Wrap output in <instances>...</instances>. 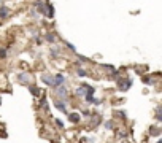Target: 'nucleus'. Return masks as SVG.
Wrapping results in <instances>:
<instances>
[{"mask_svg": "<svg viewBox=\"0 0 162 143\" xmlns=\"http://www.w3.org/2000/svg\"><path fill=\"white\" fill-rule=\"evenodd\" d=\"M76 95H78V97H84V95H86V89H84L83 84H81L79 88L76 89Z\"/></svg>", "mask_w": 162, "mask_h": 143, "instance_id": "4468645a", "label": "nucleus"}, {"mask_svg": "<svg viewBox=\"0 0 162 143\" xmlns=\"http://www.w3.org/2000/svg\"><path fill=\"white\" fill-rule=\"evenodd\" d=\"M64 45H65V46H67V48H69V49H70V51H73V53H75V54H76V49H75V46H73V45H72V43H69V41H64Z\"/></svg>", "mask_w": 162, "mask_h": 143, "instance_id": "dca6fc26", "label": "nucleus"}, {"mask_svg": "<svg viewBox=\"0 0 162 143\" xmlns=\"http://www.w3.org/2000/svg\"><path fill=\"white\" fill-rule=\"evenodd\" d=\"M76 73H78V76H86V70H84V68H81V67H78Z\"/></svg>", "mask_w": 162, "mask_h": 143, "instance_id": "f3484780", "label": "nucleus"}, {"mask_svg": "<svg viewBox=\"0 0 162 143\" xmlns=\"http://www.w3.org/2000/svg\"><path fill=\"white\" fill-rule=\"evenodd\" d=\"M105 129H106V131L113 129V121H106V122H105Z\"/></svg>", "mask_w": 162, "mask_h": 143, "instance_id": "6ab92c4d", "label": "nucleus"}, {"mask_svg": "<svg viewBox=\"0 0 162 143\" xmlns=\"http://www.w3.org/2000/svg\"><path fill=\"white\" fill-rule=\"evenodd\" d=\"M103 67H105V68H106L108 72H116V68H115L113 65H103Z\"/></svg>", "mask_w": 162, "mask_h": 143, "instance_id": "412c9836", "label": "nucleus"}, {"mask_svg": "<svg viewBox=\"0 0 162 143\" xmlns=\"http://www.w3.org/2000/svg\"><path fill=\"white\" fill-rule=\"evenodd\" d=\"M54 105H56V108H57L61 113H69V108H67V102H65V100L57 99L56 102H54Z\"/></svg>", "mask_w": 162, "mask_h": 143, "instance_id": "7ed1b4c3", "label": "nucleus"}, {"mask_svg": "<svg viewBox=\"0 0 162 143\" xmlns=\"http://www.w3.org/2000/svg\"><path fill=\"white\" fill-rule=\"evenodd\" d=\"M83 114H84V116L88 118V116H91V111H88V110H84V111H83Z\"/></svg>", "mask_w": 162, "mask_h": 143, "instance_id": "b1692460", "label": "nucleus"}, {"mask_svg": "<svg viewBox=\"0 0 162 143\" xmlns=\"http://www.w3.org/2000/svg\"><path fill=\"white\" fill-rule=\"evenodd\" d=\"M143 83H145V84H154L153 78H148V76H145V78H143Z\"/></svg>", "mask_w": 162, "mask_h": 143, "instance_id": "a211bd4d", "label": "nucleus"}, {"mask_svg": "<svg viewBox=\"0 0 162 143\" xmlns=\"http://www.w3.org/2000/svg\"><path fill=\"white\" fill-rule=\"evenodd\" d=\"M42 80H43V83H45V84H48L49 88H52V81H54V80H52V75H49V73H45V75L42 76Z\"/></svg>", "mask_w": 162, "mask_h": 143, "instance_id": "6e6552de", "label": "nucleus"}, {"mask_svg": "<svg viewBox=\"0 0 162 143\" xmlns=\"http://www.w3.org/2000/svg\"><path fill=\"white\" fill-rule=\"evenodd\" d=\"M35 5V11H40L43 14V16H46V2H42V0H37V2L34 3Z\"/></svg>", "mask_w": 162, "mask_h": 143, "instance_id": "39448f33", "label": "nucleus"}, {"mask_svg": "<svg viewBox=\"0 0 162 143\" xmlns=\"http://www.w3.org/2000/svg\"><path fill=\"white\" fill-rule=\"evenodd\" d=\"M8 16H10V8L7 5H0V18L7 19Z\"/></svg>", "mask_w": 162, "mask_h": 143, "instance_id": "423d86ee", "label": "nucleus"}, {"mask_svg": "<svg viewBox=\"0 0 162 143\" xmlns=\"http://www.w3.org/2000/svg\"><path fill=\"white\" fill-rule=\"evenodd\" d=\"M52 88H57V86H64L65 84V76L62 73H57V75H54L52 76Z\"/></svg>", "mask_w": 162, "mask_h": 143, "instance_id": "f03ea898", "label": "nucleus"}, {"mask_svg": "<svg viewBox=\"0 0 162 143\" xmlns=\"http://www.w3.org/2000/svg\"><path fill=\"white\" fill-rule=\"evenodd\" d=\"M69 121L72 122V124H78L79 121H81V116L78 113H69Z\"/></svg>", "mask_w": 162, "mask_h": 143, "instance_id": "0eeeda50", "label": "nucleus"}, {"mask_svg": "<svg viewBox=\"0 0 162 143\" xmlns=\"http://www.w3.org/2000/svg\"><path fill=\"white\" fill-rule=\"evenodd\" d=\"M29 91H30V94L35 95V97H40V95H42V91H40V88H37V86L29 84Z\"/></svg>", "mask_w": 162, "mask_h": 143, "instance_id": "9d476101", "label": "nucleus"}, {"mask_svg": "<svg viewBox=\"0 0 162 143\" xmlns=\"http://www.w3.org/2000/svg\"><path fill=\"white\" fill-rule=\"evenodd\" d=\"M46 16H48L49 19L54 18V7H52L49 2H46Z\"/></svg>", "mask_w": 162, "mask_h": 143, "instance_id": "1a4fd4ad", "label": "nucleus"}, {"mask_svg": "<svg viewBox=\"0 0 162 143\" xmlns=\"http://www.w3.org/2000/svg\"><path fill=\"white\" fill-rule=\"evenodd\" d=\"M2 2H3V0H0V3H2Z\"/></svg>", "mask_w": 162, "mask_h": 143, "instance_id": "bb28decb", "label": "nucleus"}, {"mask_svg": "<svg viewBox=\"0 0 162 143\" xmlns=\"http://www.w3.org/2000/svg\"><path fill=\"white\" fill-rule=\"evenodd\" d=\"M0 105H2V99H0Z\"/></svg>", "mask_w": 162, "mask_h": 143, "instance_id": "a878e982", "label": "nucleus"}, {"mask_svg": "<svg viewBox=\"0 0 162 143\" xmlns=\"http://www.w3.org/2000/svg\"><path fill=\"white\" fill-rule=\"evenodd\" d=\"M154 119L159 121V122L162 121V107H160V105L156 107V116H154Z\"/></svg>", "mask_w": 162, "mask_h": 143, "instance_id": "f8f14e48", "label": "nucleus"}, {"mask_svg": "<svg viewBox=\"0 0 162 143\" xmlns=\"http://www.w3.org/2000/svg\"><path fill=\"white\" fill-rule=\"evenodd\" d=\"M45 40H46L48 43H56V40H57V38H56V35H54L52 32H48V34L45 35Z\"/></svg>", "mask_w": 162, "mask_h": 143, "instance_id": "9b49d317", "label": "nucleus"}, {"mask_svg": "<svg viewBox=\"0 0 162 143\" xmlns=\"http://www.w3.org/2000/svg\"><path fill=\"white\" fill-rule=\"evenodd\" d=\"M18 80H19V83H21V84H27V86H29V84H30L32 76H30L29 73H27V72H22V73H19Z\"/></svg>", "mask_w": 162, "mask_h": 143, "instance_id": "20e7f679", "label": "nucleus"}, {"mask_svg": "<svg viewBox=\"0 0 162 143\" xmlns=\"http://www.w3.org/2000/svg\"><path fill=\"white\" fill-rule=\"evenodd\" d=\"M7 54H8V51H7V49H0V59H5Z\"/></svg>", "mask_w": 162, "mask_h": 143, "instance_id": "aec40b11", "label": "nucleus"}, {"mask_svg": "<svg viewBox=\"0 0 162 143\" xmlns=\"http://www.w3.org/2000/svg\"><path fill=\"white\" fill-rule=\"evenodd\" d=\"M156 143H162V140H157V141H156Z\"/></svg>", "mask_w": 162, "mask_h": 143, "instance_id": "393cba45", "label": "nucleus"}, {"mask_svg": "<svg viewBox=\"0 0 162 143\" xmlns=\"http://www.w3.org/2000/svg\"><path fill=\"white\" fill-rule=\"evenodd\" d=\"M42 108H45V110L48 108V105H46V99H45V97H42Z\"/></svg>", "mask_w": 162, "mask_h": 143, "instance_id": "4be33fe9", "label": "nucleus"}, {"mask_svg": "<svg viewBox=\"0 0 162 143\" xmlns=\"http://www.w3.org/2000/svg\"><path fill=\"white\" fill-rule=\"evenodd\" d=\"M59 53H61L59 46H52L51 48V57H59Z\"/></svg>", "mask_w": 162, "mask_h": 143, "instance_id": "ddd939ff", "label": "nucleus"}, {"mask_svg": "<svg viewBox=\"0 0 162 143\" xmlns=\"http://www.w3.org/2000/svg\"><path fill=\"white\" fill-rule=\"evenodd\" d=\"M56 126H57V127H61V129H62V127H64V122H62V121H61V119H56Z\"/></svg>", "mask_w": 162, "mask_h": 143, "instance_id": "5701e85b", "label": "nucleus"}, {"mask_svg": "<svg viewBox=\"0 0 162 143\" xmlns=\"http://www.w3.org/2000/svg\"><path fill=\"white\" fill-rule=\"evenodd\" d=\"M56 94H57V97L61 99V100H69V91H67V88L65 86H57L56 88Z\"/></svg>", "mask_w": 162, "mask_h": 143, "instance_id": "f257e3e1", "label": "nucleus"}, {"mask_svg": "<svg viewBox=\"0 0 162 143\" xmlns=\"http://www.w3.org/2000/svg\"><path fill=\"white\" fill-rule=\"evenodd\" d=\"M150 134L159 137V135H160V129H157V127H151V132H150Z\"/></svg>", "mask_w": 162, "mask_h": 143, "instance_id": "2eb2a0df", "label": "nucleus"}]
</instances>
